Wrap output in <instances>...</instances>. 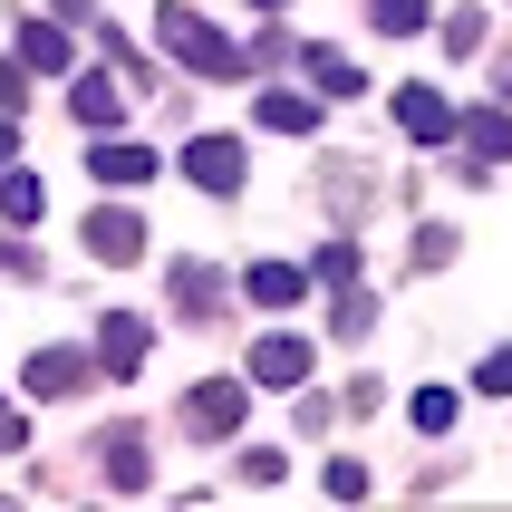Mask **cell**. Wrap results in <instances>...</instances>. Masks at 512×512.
Instances as JSON below:
<instances>
[{
    "label": "cell",
    "mask_w": 512,
    "mask_h": 512,
    "mask_svg": "<svg viewBox=\"0 0 512 512\" xmlns=\"http://www.w3.org/2000/svg\"><path fill=\"white\" fill-rule=\"evenodd\" d=\"M155 39H165V49L184 58V68H203V78H242V68H252V58H242V49L223 39V29H213V20L194 10V0H165V20H155Z\"/></svg>",
    "instance_id": "6da1fadb"
},
{
    "label": "cell",
    "mask_w": 512,
    "mask_h": 512,
    "mask_svg": "<svg viewBox=\"0 0 512 512\" xmlns=\"http://www.w3.org/2000/svg\"><path fill=\"white\" fill-rule=\"evenodd\" d=\"M377 194H387V184H377V165H358V155H329V165H319V203H329V223H368Z\"/></svg>",
    "instance_id": "7a4b0ae2"
},
{
    "label": "cell",
    "mask_w": 512,
    "mask_h": 512,
    "mask_svg": "<svg viewBox=\"0 0 512 512\" xmlns=\"http://www.w3.org/2000/svg\"><path fill=\"white\" fill-rule=\"evenodd\" d=\"M184 435L194 445H232L242 435V377H203L194 397H184Z\"/></svg>",
    "instance_id": "3957f363"
},
{
    "label": "cell",
    "mask_w": 512,
    "mask_h": 512,
    "mask_svg": "<svg viewBox=\"0 0 512 512\" xmlns=\"http://www.w3.org/2000/svg\"><path fill=\"white\" fill-rule=\"evenodd\" d=\"M455 136H464V155H474V165H464V184H484V165H503V155H512V107H474Z\"/></svg>",
    "instance_id": "277c9868"
},
{
    "label": "cell",
    "mask_w": 512,
    "mask_h": 512,
    "mask_svg": "<svg viewBox=\"0 0 512 512\" xmlns=\"http://www.w3.org/2000/svg\"><path fill=\"white\" fill-rule=\"evenodd\" d=\"M87 252H97V261H136L145 252L136 203H97V213H87Z\"/></svg>",
    "instance_id": "5b68a950"
},
{
    "label": "cell",
    "mask_w": 512,
    "mask_h": 512,
    "mask_svg": "<svg viewBox=\"0 0 512 512\" xmlns=\"http://www.w3.org/2000/svg\"><path fill=\"white\" fill-rule=\"evenodd\" d=\"M184 174H194L203 194H242V145L232 136H194L184 145Z\"/></svg>",
    "instance_id": "8992f818"
},
{
    "label": "cell",
    "mask_w": 512,
    "mask_h": 512,
    "mask_svg": "<svg viewBox=\"0 0 512 512\" xmlns=\"http://www.w3.org/2000/svg\"><path fill=\"white\" fill-rule=\"evenodd\" d=\"M397 126H406V136H416V145H445V136H455V126H464V116L445 107L435 87H397Z\"/></svg>",
    "instance_id": "52a82bcc"
},
{
    "label": "cell",
    "mask_w": 512,
    "mask_h": 512,
    "mask_svg": "<svg viewBox=\"0 0 512 512\" xmlns=\"http://www.w3.org/2000/svg\"><path fill=\"white\" fill-rule=\"evenodd\" d=\"M252 377L261 387H300V377H310V339H281V329L252 339Z\"/></svg>",
    "instance_id": "ba28073f"
},
{
    "label": "cell",
    "mask_w": 512,
    "mask_h": 512,
    "mask_svg": "<svg viewBox=\"0 0 512 512\" xmlns=\"http://www.w3.org/2000/svg\"><path fill=\"white\" fill-rule=\"evenodd\" d=\"M145 348H155V339H145V319L116 310L107 329H97V368H107V377H136V368H145Z\"/></svg>",
    "instance_id": "9c48e42d"
},
{
    "label": "cell",
    "mask_w": 512,
    "mask_h": 512,
    "mask_svg": "<svg viewBox=\"0 0 512 512\" xmlns=\"http://www.w3.org/2000/svg\"><path fill=\"white\" fill-rule=\"evenodd\" d=\"M20 377H29V397H78V387H87V358H78V348H39Z\"/></svg>",
    "instance_id": "30bf717a"
},
{
    "label": "cell",
    "mask_w": 512,
    "mask_h": 512,
    "mask_svg": "<svg viewBox=\"0 0 512 512\" xmlns=\"http://www.w3.org/2000/svg\"><path fill=\"white\" fill-rule=\"evenodd\" d=\"M39 213H49V184H39L29 165H10V174H0V223H10V232H29Z\"/></svg>",
    "instance_id": "8fae6325"
},
{
    "label": "cell",
    "mask_w": 512,
    "mask_h": 512,
    "mask_svg": "<svg viewBox=\"0 0 512 512\" xmlns=\"http://www.w3.org/2000/svg\"><path fill=\"white\" fill-rule=\"evenodd\" d=\"M252 116L271 126V136H319V97H300V87H271Z\"/></svg>",
    "instance_id": "7c38bea8"
},
{
    "label": "cell",
    "mask_w": 512,
    "mask_h": 512,
    "mask_svg": "<svg viewBox=\"0 0 512 512\" xmlns=\"http://www.w3.org/2000/svg\"><path fill=\"white\" fill-rule=\"evenodd\" d=\"M174 310H184V319H213V310H223V271H203V261H174Z\"/></svg>",
    "instance_id": "4fadbf2b"
},
{
    "label": "cell",
    "mask_w": 512,
    "mask_h": 512,
    "mask_svg": "<svg viewBox=\"0 0 512 512\" xmlns=\"http://www.w3.org/2000/svg\"><path fill=\"white\" fill-rule=\"evenodd\" d=\"M261 300V310H290V300H300V290H310V271H300V261H252V281H242Z\"/></svg>",
    "instance_id": "5bb4252c"
},
{
    "label": "cell",
    "mask_w": 512,
    "mask_h": 512,
    "mask_svg": "<svg viewBox=\"0 0 512 512\" xmlns=\"http://www.w3.org/2000/svg\"><path fill=\"white\" fill-rule=\"evenodd\" d=\"M87 165H97V184H145V174H155V155H145V145L97 136V155H87Z\"/></svg>",
    "instance_id": "9a60e30c"
},
{
    "label": "cell",
    "mask_w": 512,
    "mask_h": 512,
    "mask_svg": "<svg viewBox=\"0 0 512 512\" xmlns=\"http://www.w3.org/2000/svg\"><path fill=\"white\" fill-rule=\"evenodd\" d=\"M300 58H310V87H319V97H358V87H368L348 49H300Z\"/></svg>",
    "instance_id": "2e32d148"
},
{
    "label": "cell",
    "mask_w": 512,
    "mask_h": 512,
    "mask_svg": "<svg viewBox=\"0 0 512 512\" xmlns=\"http://www.w3.org/2000/svg\"><path fill=\"white\" fill-rule=\"evenodd\" d=\"M68 107H78L87 126H116V116H126V107H116V78H107V68H87V78L68 87Z\"/></svg>",
    "instance_id": "e0dca14e"
},
{
    "label": "cell",
    "mask_w": 512,
    "mask_h": 512,
    "mask_svg": "<svg viewBox=\"0 0 512 512\" xmlns=\"http://www.w3.org/2000/svg\"><path fill=\"white\" fill-rule=\"evenodd\" d=\"M20 58H29V68H49V78H58V68H68V58H78V49H68V29H49V20H20Z\"/></svg>",
    "instance_id": "ac0fdd59"
},
{
    "label": "cell",
    "mask_w": 512,
    "mask_h": 512,
    "mask_svg": "<svg viewBox=\"0 0 512 512\" xmlns=\"http://www.w3.org/2000/svg\"><path fill=\"white\" fill-rule=\"evenodd\" d=\"M97 455H107V484L116 493H145V445H136V435H107Z\"/></svg>",
    "instance_id": "d6986e66"
},
{
    "label": "cell",
    "mask_w": 512,
    "mask_h": 512,
    "mask_svg": "<svg viewBox=\"0 0 512 512\" xmlns=\"http://www.w3.org/2000/svg\"><path fill=\"white\" fill-rule=\"evenodd\" d=\"M368 20L387 29V39H416V29H426V0H368Z\"/></svg>",
    "instance_id": "ffe728a7"
},
{
    "label": "cell",
    "mask_w": 512,
    "mask_h": 512,
    "mask_svg": "<svg viewBox=\"0 0 512 512\" xmlns=\"http://www.w3.org/2000/svg\"><path fill=\"white\" fill-rule=\"evenodd\" d=\"M310 271H319V281H329V290H348V281H358V242H348V232H339V242H329V252L310 261Z\"/></svg>",
    "instance_id": "44dd1931"
},
{
    "label": "cell",
    "mask_w": 512,
    "mask_h": 512,
    "mask_svg": "<svg viewBox=\"0 0 512 512\" xmlns=\"http://www.w3.org/2000/svg\"><path fill=\"white\" fill-rule=\"evenodd\" d=\"M368 329H377V300L348 281V290H339V339H368Z\"/></svg>",
    "instance_id": "7402d4cb"
},
{
    "label": "cell",
    "mask_w": 512,
    "mask_h": 512,
    "mask_svg": "<svg viewBox=\"0 0 512 512\" xmlns=\"http://www.w3.org/2000/svg\"><path fill=\"white\" fill-rule=\"evenodd\" d=\"M445 49H455V58H484V10H455V20H445Z\"/></svg>",
    "instance_id": "603a6c76"
},
{
    "label": "cell",
    "mask_w": 512,
    "mask_h": 512,
    "mask_svg": "<svg viewBox=\"0 0 512 512\" xmlns=\"http://www.w3.org/2000/svg\"><path fill=\"white\" fill-rule=\"evenodd\" d=\"M329 503H368V464H348V455L329 464Z\"/></svg>",
    "instance_id": "cb8c5ba5"
},
{
    "label": "cell",
    "mask_w": 512,
    "mask_h": 512,
    "mask_svg": "<svg viewBox=\"0 0 512 512\" xmlns=\"http://www.w3.org/2000/svg\"><path fill=\"white\" fill-rule=\"evenodd\" d=\"M29 107V58H0V116Z\"/></svg>",
    "instance_id": "d4e9b609"
},
{
    "label": "cell",
    "mask_w": 512,
    "mask_h": 512,
    "mask_svg": "<svg viewBox=\"0 0 512 512\" xmlns=\"http://www.w3.org/2000/svg\"><path fill=\"white\" fill-rule=\"evenodd\" d=\"M445 261H455V232L426 223V232H416V271H445Z\"/></svg>",
    "instance_id": "484cf974"
},
{
    "label": "cell",
    "mask_w": 512,
    "mask_h": 512,
    "mask_svg": "<svg viewBox=\"0 0 512 512\" xmlns=\"http://www.w3.org/2000/svg\"><path fill=\"white\" fill-rule=\"evenodd\" d=\"M416 426H426V435L455 426V387H426V397H416Z\"/></svg>",
    "instance_id": "4316f807"
},
{
    "label": "cell",
    "mask_w": 512,
    "mask_h": 512,
    "mask_svg": "<svg viewBox=\"0 0 512 512\" xmlns=\"http://www.w3.org/2000/svg\"><path fill=\"white\" fill-rule=\"evenodd\" d=\"M281 474H290L281 445H252V455H242V484H281Z\"/></svg>",
    "instance_id": "83f0119b"
},
{
    "label": "cell",
    "mask_w": 512,
    "mask_h": 512,
    "mask_svg": "<svg viewBox=\"0 0 512 512\" xmlns=\"http://www.w3.org/2000/svg\"><path fill=\"white\" fill-rule=\"evenodd\" d=\"M474 387H484V397H512V348H493L484 368H474Z\"/></svg>",
    "instance_id": "f1b7e54d"
},
{
    "label": "cell",
    "mask_w": 512,
    "mask_h": 512,
    "mask_svg": "<svg viewBox=\"0 0 512 512\" xmlns=\"http://www.w3.org/2000/svg\"><path fill=\"white\" fill-rule=\"evenodd\" d=\"M0 271H10V281H29V271H39V261H29V242H20V232L0 242Z\"/></svg>",
    "instance_id": "f546056e"
},
{
    "label": "cell",
    "mask_w": 512,
    "mask_h": 512,
    "mask_svg": "<svg viewBox=\"0 0 512 512\" xmlns=\"http://www.w3.org/2000/svg\"><path fill=\"white\" fill-rule=\"evenodd\" d=\"M20 435H29V416H20V406H10V397H0V455H10Z\"/></svg>",
    "instance_id": "4dcf8cb0"
},
{
    "label": "cell",
    "mask_w": 512,
    "mask_h": 512,
    "mask_svg": "<svg viewBox=\"0 0 512 512\" xmlns=\"http://www.w3.org/2000/svg\"><path fill=\"white\" fill-rule=\"evenodd\" d=\"M10 126H20V116H0V174H10Z\"/></svg>",
    "instance_id": "1f68e13d"
},
{
    "label": "cell",
    "mask_w": 512,
    "mask_h": 512,
    "mask_svg": "<svg viewBox=\"0 0 512 512\" xmlns=\"http://www.w3.org/2000/svg\"><path fill=\"white\" fill-rule=\"evenodd\" d=\"M493 78H503V107H512V49H503V68H493Z\"/></svg>",
    "instance_id": "d6a6232c"
},
{
    "label": "cell",
    "mask_w": 512,
    "mask_h": 512,
    "mask_svg": "<svg viewBox=\"0 0 512 512\" xmlns=\"http://www.w3.org/2000/svg\"><path fill=\"white\" fill-rule=\"evenodd\" d=\"M252 10H290V0H252Z\"/></svg>",
    "instance_id": "836d02e7"
}]
</instances>
